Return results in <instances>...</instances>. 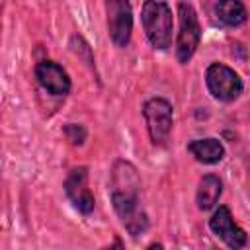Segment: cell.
<instances>
[{
	"instance_id": "8992f818",
	"label": "cell",
	"mask_w": 250,
	"mask_h": 250,
	"mask_svg": "<svg viewBox=\"0 0 250 250\" xmlns=\"http://www.w3.org/2000/svg\"><path fill=\"white\" fill-rule=\"evenodd\" d=\"M107 33L115 47H127L133 31V12L129 0H105Z\"/></svg>"
},
{
	"instance_id": "ba28073f",
	"label": "cell",
	"mask_w": 250,
	"mask_h": 250,
	"mask_svg": "<svg viewBox=\"0 0 250 250\" xmlns=\"http://www.w3.org/2000/svg\"><path fill=\"white\" fill-rule=\"evenodd\" d=\"M209 229L229 246V248H242L246 244V232L234 223L229 207L221 205L213 217L209 219Z\"/></svg>"
},
{
	"instance_id": "30bf717a",
	"label": "cell",
	"mask_w": 250,
	"mask_h": 250,
	"mask_svg": "<svg viewBox=\"0 0 250 250\" xmlns=\"http://www.w3.org/2000/svg\"><path fill=\"white\" fill-rule=\"evenodd\" d=\"M188 150L203 164H217L225 156V148L217 139H195L188 145Z\"/></svg>"
},
{
	"instance_id": "7a4b0ae2",
	"label": "cell",
	"mask_w": 250,
	"mask_h": 250,
	"mask_svg": "<svg viewBox=\"0 0 250 250\" xmlns=\"http://www.w3.org/2000/svg\"><path fill=\"white\" fill-rule=\"evenodd\" d=\"M145 33L152 47L168 49L172 43V10L164 0H145L141 12Z\"/></svg>"
},
{
	"instance_id": "4fadbf2b",
	"label": "cell",
	"mask_w": 250,
	"mask_h": 250,
	"mask_svg": "<svg viewBox=\"0 0 250 250\" xmlns=\"http://www.w3.org/2000/svg\"><path fill=\"white\" fill-rule=\"evenodd\" d=\"M64 135L66 139L72 143V145H82L84 139H86V129L82 125H74V123H68L64 127Z\"/></svg>"
},
{
	"instance_id": "6da1fadb",
	"label": "cell",
	"mask_w": 250,
	"mask_h": 250,
	"mask_svg": "<svg viewBox=\"0 0 250 250\" xmlns=\"http://www.w3.org/2000/svg\"><path fill=\"white\" fill-rule=\"evenodd\" d=\"M111 203L121 223L131 236H139L146 230L148 219L139 207V188L141 180L131 162L117 160L111 170Z\"/></svg>"
},
{
	"instance_id": "8fae6325",
	"label": "cell",
	"mask_w": 250,
	"mask_h": 250,
	"mask_svg": "<svg viewBox=\"0 0 250 250\" xmlns=\"http://www.w3.org/2000/svg\"><path fill=\"white\" fill-rule=\"evenodd\" d=\"M221 193H223V182L213 174L203 176L199 182V188H197V207L201 211L213 209L215 203L219 201Z\"/></svg>"
},
{
	"instance_id": "52a82bcc",
	"label": "cell",
	"mask_w": 250,
	"mask_h": 250,
	"mask_svg": "<svg viewBox=\"0 0 250 250\" xmlns=\"http://www.w3.org/2000/svg\"><path fill=\"white\" fill-rule=\"evenodd\" d=\"M64 191H66L68 199L72 201V205L80 213L88 215L94 211L96 201H94V195L88 188V168L86 166H78V168H72L68 172V176L64 180Z\"/></svg>"
},
{
	"instance_id": "3957f363",
	"label": "cell",
	"mask_w": 250,
	"mask_h": 250,
	"mask_svg": "<svg viewBox=\"0 0 250 250\" xmlns=\"http://www.w3.org/2000/svg\"><path fill=\"white\" fill-rule=\"evenodd\" d=\"M143 115H145L152 145L164 146L168 143V137H170L172 125H174V113H172L170 102L164 98H152L145 104Z\"/></svg>"
},
{
	"instance_id": "277c9868",
	"label": "cell",
	"mask_w": 250,
	"mask_h": 250,
	"mask_svg": "<svg viewBox=\"0 0 250 250\" xmlns=\"http://www.w3.org/2000/svg\"><path fill=\"white\" fill-rule=\"evenodd\" d=\"M178 16H180V31H178V41H176V55L180 62H188L199 45L201 25H199L193 6L188 2L178 4Z\"/></svg>"
},
{
	"instance_id": "7c38bea8",
	"label": "cell",
	"mask_w": 250,
	"mask_h": 250,
	"mask_svg": "<svg viewBox=\"0 0 250 250\" xmlns=\"http://www.w3.org/2000/svg\"><path fill=\"white\" fill-rule=\"evenodd\" d=\"M215 16L219 18V21H223L225 25H230V27L242 25L248 18L246 8L240 0H219L215 6Z\"/></svg>"
},
{
	"instance_id": "9c48e42d",
	"label": "cell",
	"mask_w": 250,
	"mask_h": 250,
	"mask_svg": "<svg viewBox=\"0 0 250 250\" xmlns=\"http://www.w3.org/2000/svg\"><path fill=\"white\" fill-rule=\"evenodd\" d=\"M37 82L53 96H66L70 92V78L66 70L55 61H41L35 66Z\"/></svg>"
},
{
	"instance_id": "5b68a950",
	"label": "cell",
	"mask_w": 250,
	"mask_h": 250,
	"mask_svg": "<svg viewBox=\"0 0 250 250\" xmlns=\"http://www.w3.org/2000/svg\"><path fill=\"white\" fill-rule=\"evenodd\" d=\"M205 82H207V88L213 94V98H217L221 102H232L242 94L240 76L232 68H229L227 64H221V62L209 64V68L205 72Z\"/></svg>"
}]
</instances>
